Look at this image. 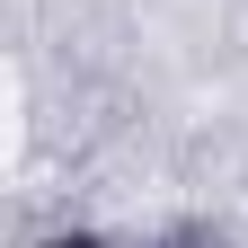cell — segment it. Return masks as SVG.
I'll return each instance as SVG.
<instances>
[{
  "label": "cell",
  "instance_id": "6da1fadb",
  "mask_svg": "<svg viewBox=\"0 0 248 248\" xmlns=\"http://www.w3.org/2000/svg\"><path fill=\"white\" fill-rule=\"evenodd\" d=\"M36 248H115V239H107V231H45Z\"/></svg>",
  "mask_w": 248,
  "mask_h": 248
},
{
  "label": "cell",
  "instance_id": "7a4b0ae2",
  "mask_svg": "<svg viewBox=\"0 0 248 248\" xmlns=\"http://www.w3.org/2000/svg\"><path fill=\"white\" fill-rule=\"evenodd\" d=\"M169 248H222V239H169Z\"/></svg>",
  "mask_w": 248,
  "mask_h": 248
}]
</instances>
